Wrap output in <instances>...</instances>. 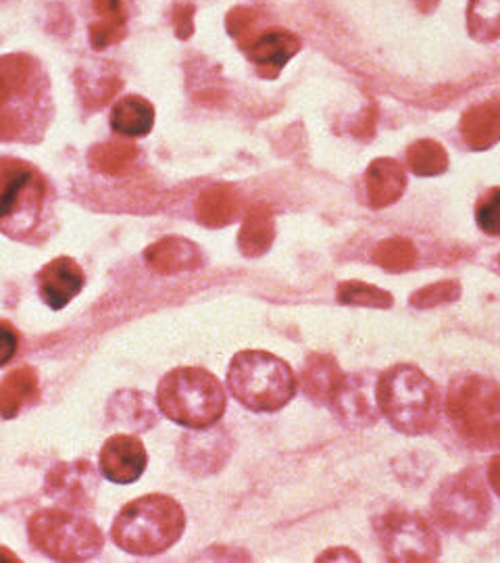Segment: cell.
Masks as SVG:
<instances>
[{
	"instance_id": "7402d4cb",
	"label": "cell",
	"mask_w": 500,
	"mask_h": 563,
	"mask_svg": "<svg viewBox=\"0 0 500 563\" xmlns=\"http://www.w3.org/2000/svg\"><path fill=\"white\" fill-rule=\"evenodd\" d=\"M155 125V107L142 97H123L111 111V128L123 139H142Z\"/></svg>"
},
{
	"instance_id": "4fadbf2b",
	"label": "cell",
	"mask_w": 500,
	"mask_h": 563,
	"mask_svg": "<svg viewBox=\"0 0 500 563\" xmlns=\"http://www.w3.org/2000/svg\"><path fill=\"white\" fill-rule=\"evenodd\" d=\"M38 292L42 301L59 311L74 301L84 288V272L71 257H57L38 272Z\"/></svg>"
},
{
	"instance_id": "30bf717a",
	"label": "cell",
	"mask_w": 500,
	"mask_h": 563,
	"mask_svg": "<svg viewBox=\"0 0 500 563\" xmlns=\"http://www.w3.org/2000/svg\"><path fill=\"white\" fill-rule=\"evenodd\" d=\"M374 528L390 562H434L441 555L436 530L413 511L390 509L374 520Z\"/></svg>"
},
{
	"instance_id": "d4e9b609",
	"label": "cell",
	"mask_w": 500,
	"mask_h": 563,
	"mask_svg": "<svg viewBox=\"0 0 500 563\" xmlns=\"http://www.w3.org/2000/svg\"><path fill=\"white\" fill-rule=\"evenodd\" d=\"M138 159V146L127 141H107L97 144L90 155L88 162L90 165L107 176H121L125 172H130V167Z\"/></svg>"
},
{
	"instance_id": "ac0fdd59",
	"label": "cell",
	"mask_w": 500,
	"mask_h": 563,
	"mask_svg": "<svg viewBox=\"0 0 500 563\" xmlns=\"http://www.w3.org/2000/svg\"><path fill=\"white\" fill-rule=\"evenodd\" d=\"M346 376L338 362L327 353H311L302 367V386L307 397L320 405H332Z\"/></svg>"
},
{
	"instance_id": "d6986e66",
	"label": "cell",
	"mask_w": 500,
	"mask_h": 563,
	"mask_svg": "<svg viewBox=\"0 0 500 563\" xmlns=\"http://www.w3.org/2000/svg\"><path fill=\"white\" fill-rule=\"evenodd\" d=\"M197 218L207 228H225L241 213V197L232 184H213L200 192Z\"/></svg>"
},
{
	"instance_id": "d6a6232c",
	"label": "cell",
	"mask_w": 500,
	"mask_h": 563,
	"mask_svg": "<svg viewBox=\"0 0 500 563\" xmlns=\"http://www.w3.org/2000/svg\"><path fill=\"white\" fill-rule=\"evenodd\" d=\"M18 346H20L18 330L11 323L0 320V367L15 357Z\"/></svg>"
},
{
	"instance_id": "6da1fadb",
	"label": "cell",
	"mask_w": 500,
	"mask_h": 563,
	"mask_svg": "<svg viewBox=\"0 0 500 563\" xmlns=\"http://www.w3.org/2000/svg\"><path fill=\"white\" fill-rule=\"evenodd\" d=\"M51 121V88L41 63L11 53L0 57V142H38Z\"/></svg>"
},
{
	"instance_id": "d590c367",
	"label": "cell",
	"mask_w": 500,
	"mask_h": 563,
	"mask_svg": "<svg viewBox=\"0 0 500 563\" xmlns=\"http://www.w3.org/2000/svg\"><path fill=\"white\" fill-rule=\"evenodd\" d=\"M488 481H490L492 488L497 490V495L500 497V455L495 457L490 465H488Z\"/></svg>"
},
{
	"instance_id": "4dcf8cb0",
	"label": "cell",
	"mask_w": 500,
	"mask_h": 563,
	"mask_svg": "<svg viewBox=\"0 0 500 563\" xmlns=\"http://www.w3.org/2000/svg\"><path fill=\"white\" fill-rule=\"evenodd\" d=\"M259 11L248 9V7H236L227 13L225 18V27L230 32V36L238 42L242 46L251 41L257 34V25H259Z\"/></svg>"
},
{
	"instance_id": "277c9868",
	"label": "cell",
	"mask_w": 500,
	"mask_h": 563,
	"mask_svg": "<svg viewBox=\"0 0 500 563\" xmlns=\"http://www.w3.org/2000/svg\"><path fill=\"white\" fill-rule=\"evenodd\" d=\"M227 386L238 401L257 413L280 411L297 395L292 367L267 351H241L227 372Z\"/></svg>"
},
{
	"instance_id": "52a82bcc",
	"label": "cell",
	"mask_w": 500,
	"mask_h": 563,
	"mask_svg": "<svg viewBox=\"0 0 500 563\" xmlns=\"http://www.w3.org/2000/svg\"><path fill=\"white\" fill-rule=\"evenodd\" d=\"M48 186L32 163L0 159V232L11 239L30 236L41 222Z\"/></svg>"
},
{
	"instance_id": "5b68a950",
	"label": "cell",
	"mask_w": 500,
	"mask_h": 563,
	"mask_svg": "<svg viewBox=\"0 0 500 563\" xmlns=\"http://www.w3.org/2000/svg\"><path fill=\"white\" fill-rule=\"evenodd\" d=\"M163 416L192 430H204L221 420L227 407L223 384L202 367H176L157 388Z\"/></svg>"
},
{
	"instance_id": "ba28073f",
	"label": "cell",
	"mask_w": 500,
	"mask_h": 563,
	"mask_svg": "<svg viewBox=\"0 0 500 563\" xmlns=\"http://www.w3.org/2000/svg\"><path fill=\"white\" fill-rule=\"evenodd\" d=\"M27 532L38 551L59 562H86L102 549L99 526L65 509H42L32 516Z\"/></svg>"
},
{
	"instance_id": "f546056e",
	"label": "cell",
	"mask_w": 500,
	"mask_h": 563,
	"mask_svg": "<svg viewBox=\"0 0 500 563\" xmlns=\"http://www.w3.org/2000/svg\"><path fill=\"white\" fill-rule=\"evenodd\" d=\"M460 297V284L457 280L436 282L425 288H420L413 297L411 305L418 309H432L444 302H455Z\"/></svg>"
},
{
	"instance_id": "484cf974",
	"label": "cell",
	"mask_w": 500,
	"mask_h": 563,
	"mask_svg": "<svg viewBox=\"0 0 500 563\" xmlns=\"http://www.w3.org/2000/svg\"><path fill=\"white\" fill-rule=\"evenodd\" d=\"M407 163L415 176L434 178L448 169V153L441 142L423 139L407 148Z\"/></svg>"
},
{
	"instance_id": "7a4b0ae2",
	"label": "cell",
	"mask_w": 500,
	"mask_h": 563,
	"mask_svg": "<svg viewBox=\"0 0 500 563\" xmlns=\"http://www.w3.org/2000/svg\"><path fill=\"white\" fill-rule=\"evenodd\" d=\"M376 405L399 432L421 437L438 423L441 390L420 367L400 363L381 372L376 384Z\"/></svg>"
},
{
	"instance_id": "5bb4252c",
	"label": "cell",
	"mask_w": 500,
	"mask_h": 563,
	"mask_svg": "<svg viewBox=\"0 0 500 563\" xmlns=\"http://www.w3.org/2000/svg\"><path fill=\"white\" fill-rule=\"evenodd\" d=\"M97 488V474L88 462L59 465L46 478V493L69 507H84L92 501Z\"/></svg>"
},
{
	"instance_id": "e575fe53",
	"label": "cell",
	"mask_w": 500,
	"mask_h": 563,
	"mask_svg": "<svg viewBox=\"0 0 500 563\" xmlns=\"http://www.w3.org/2000/svg\"><path fill=\"white\" fill-rule=\"evenodd\" d=\"M376 121H378V109L376 107H369L367 113L360 118V123L353 130L357 139H371L374 136V130H376Z\"/></svg>"
},
{
	"instance_id": "f1b7e54d",
	"label": "cell",
	"mask_w": 500,
	"mask_h": 563,
	"mask_svg": "<svg viewBox=\"0 0 500 563\" xmlns=\"http://www.w3.org/2000/svg\"><path fill=\"white\" fill-rule=\"evenodd\" d=\"M336 299L342 305L376 307V309H388L395 305V297L390 292L365 282H341L336 290Z\"/></svg>"
},
{
	"instance_id": "ab89813d",
	"label": "cell",
	"mask_w": 500,
	"mask_h": 563,
	"mask_svg": "<svg viewBox=\"0 0 500 563\" xmlns=\"http://www.w3.org/2000/svg\"><path fill=\"white\" fill-rule=\"evenodd\" d=\"M499 262H500V257H499Z\"/></svg>"
},
{
	"instance_id": "9c48e42d",
	"label": "cell",
	"mask_w": 500,
	"mask_h": 563,
	"mask_svg": "<svg viewBox=\"0 0 500 563\" xmlns=\"http://www.w3.org/2000/svg\"><path fill=\"white\" fill-rule=\"evenodd\" d=\"M434 518L444 530L474 532L490 516V499L476 470H465L442 484L432 499Z\"/></svg>"
},
{
	"instance_id": "3957f363",
	"label": "cell",
	"mask_w": 500,
	"mask_h": 563,
	"mask_svg": "<svg viewBox=\"0 0 500 563\" xmlns=\"http://www.w3.org/2000/svg\"><path fill=\"white\" fill-rule=\"evenodd\" d=\"M184 528L186 514L176 499L144 495L121 509L111 534L125 553L159 555L180 541Z\"/></svg>"
},
{
	"instance_id": "836d02e7",
	"label": "cell",
	"mask_w": 500,
	"mask_h": 563,
	"mask_svg": "<svg viewBox=\"0 0 500 563\" xmlns=\"http://www.w3.org/2000/svg\"><path fill=\"white\" fill-rule=\"evenodd\" d=\"M174 27L178 38L188 41L195 34V7L192 4H178L174 11Z\"/></svg>"
},
{
	"instance_id": "ffe728a7",
	"label": "cell",
	"mask_w": 500,
	"mask_h": 563,
	"mask_svg": "<svg viewBox=\"0 0 500 563\" xmlns=\"http://www.w3.org/2000/svg\"><path fill=\"white\" fill-rule=\"evenodd\" d=\"M276 241V220L267 202H255L242 222L238 246L244 257L265 255Z\"/></svg>"
},
{
	"instance_id": "603a6c76",
	"label": "cell",
	"mask_w": 500,
	"mask_h": 563,
	"mask_svg": "<svg viewBox=\"0 0 500 563\" xmlns=\"http://www.w3.org/2000/svg\"><path fill=\"white\" fill-rule=\"evenodd\" d=\"M130 0H95V13L99 21L90 25V42L95 48H107L125 38Z\"/></svg>"
},
{
	"instance_id": "4316f807",
	"label": "cell",
	"mask_w": 500,
	"mask_h": 563,
	"mask_svg": "<svg viewBox=\"0 0 500 563\" xmlns=\"http://www.w3.org/2000/svg\"><path fill=\"white\" fill-rule=\"evenodd\" d=\"M467 30L478 42H497L500 38V0H469Z\"/></svg>"
},
{
	"instance_id": "83f0119b",
	"label": "cell",
	"mask_w": 500,
	"mask_h": 563,
	"mask_svg": "<svg viewBox=\"0 0 500 563\" xmlns=\"http://www.w3.org/2000/svg\"><path fill=\"white\" fill-rule=\"evenodd\" d=\"M374 262L380 265L386 272H407L418 262V249L409 239H386L378 242L374 249Z\"/></svg>"
},
{
	"instance_id": "7c38bea8",
	"label": "cell",
	"mask_w": 500,
	"mask_h": 563,
	"mask_svg": "<svg viewBox=\"0 0 500 563\" xmlns=\"http://www.w3.org/2000/svg\"><path fill=\"white\" fill-rule=\"evenodd\" d=\"M148 463L146 449L141 439L130 434H115L100 451V472L107 481L115 484L136 483Z\"/></svg>"
},
{
	"instance_id": "1f68e13d",
	"label": "cell",
	"mask_w": 500,
	"mask_h": 563,
	"mask_svg": "<svg viewBox=\"0 0 500 563\" xmlns=\"http://www.w3.org/2000/svg\"><path fill=\"white\" fill-rule=\"evenodd\" d=\"M476 222L488 236H500V188H492L476 207Z\"/></svg>"
},
{
	"instance_id": "8992f818",
	"label": "cell",
	"mask_w": 500,
	"mask_h": 563,
	"mask_svg": "<svg viewBox=\"0 0 500 563\" xmlns=\"http://www.w3.org/2000/svg\"><path fill=\"white\" fill-rule=\"evenodd\" d=\"M446 413L463 441L481 451L500 446L499 384L480 374H460L448 388Z\"/></svg>"
},
{
	"instance_id": "e0dca14e",
	"label": "cell",
	"mask_w": 500,
	"mask_h": 563,
	"mask_svg": "<svg viewBox=\"0 0 500 563\" xmlns=\"http://www.w3.org/2000/svg\"><path fill=\"white\" fill-rule=\"evenodd\" d=\"M460 136L465 144L484 153L500 141V99L478 102L460 118Z\"/></svg>"
},
{
	"instance_id": "44dd1931",
	"label": "cell",
	"mask_w": 500,
	"mask_h": 563,
	"mask_svg": "<svg viewBox=\"0 0 500 563\" xmlns=\"http://www.w3.org/2000/svg\"><path fill=\"white\" fill-rule=\"evenodd\" d=\"M38 399V374L34 367L23 365L7 374L0 383V418L13 420L21 409Z\"/></svg>"
},
{
	"instance_id": "9a60e30c",
	"label": "cell",
	"mask_w": 500,
	"mask_h": 563,
	"mask_svg": "<svg viewBox=\"0 0 500 563\" xmlns=\"http://www.w3.org/2000/svg\"><path fill=\"white\" fill-rule=\"evenodd\" d=\"M144 260L153 272L160 276H174L181 272L199 269L202 263L199 244L181 236H167L151 244L144 251Z\"/></svg>"
},
{
	"instance_id": "2e32d148",
	"label": "cell",
	"mask_w": 500,
	"mask_h": 563,
	"mask_svg": "<svg viewBox=\"0 0 500 563\" xmlns=\"http://www.w3.org/2000/svg\"><path fill=\"white\" fill-rule=\"evenodd\" d=\"M407 190V172L397 159L381 157L369 163L365 174V192L371 209H386L399 201Z\"/></svg>"
},
{
	"instance_id": "f35d334b",
	"label": "cell",
	"mask_w": 500,
	"mask_h": 563,
	"mask_svg": "<svg viewBox=\"0 0 500 563\" xmlns=\"http://www.w3.org/2000/svg\"><path fill=\"white\" fill-rule=\"evenodd\" d=\"M0 560H7V562H20L18 555L9 553V549H0Z\"/></svg>"
},
{
	"instance_id": "cb8c5ba5",
	"label": "cell",
	"mask_w": 500,
	"mask_h": 563,
	"mask_svg": "<svg viewBox=\"0 0 500 563\" xmlns=\"http://www.w3.org/2000/svg\"><path fill=\"white\" fill-rule=\"evenodd\" d=\"M330 407L338 413L341 420L353 423V426H369L378 420L376 405L367 399L357 378H351V376H346L336 399Z\"/></svg>"
},
{
	"instance_id": "74e56055",
	"label": "cell",
	"mask_w": 500,
	"mask_h": 563,
	"mask_svg": "<svg viewBox=\"0 0 500 563\" xmlns=\"http://www.w3.org/2000/svg\"><path fill=\"white\" fill-rule=\"evenodd\" d=\"M413 4L418 7V11H420V13H425V15H430V13H434V11L438 9L441 0H413Z\"/></svg>"
},
{
	"instance_id": "8fae6325",
	"label": "cell",
	"mask_w": 500,
	"mask_h": 563,
	"mask_svg": "<svg viewBox=\"0 0 500 563\" xmlns=\"http://www.w3.org/2000/svg\"><path fill=\"white\" fill-rule=\"evenodd\" d=\"M246 57L257 67L260 78L276 80L281 69L288 65L300 51V41L297 34L288 30H263L257 32L251 41L242 46Z\"/></svg>"
},
{
	"instance_id": "8d00e7d4",
	"label": "cell",
	"mask_w": 500,
	"mask_h": 563,
	"mask_svg": "<svg viewBox=\"0 0 500 563\" xmlns=\"http://www.w3.org/2000/svg\"><path fill=\"white\" fill-rule=\"evenodd\" d=\"M338 553L334 555L332 551H327V553H323L320 558V562H332V560H353V562H359V558L357 555H353L351 553V549H336Z\"/></svg>"
}]
</instances>
